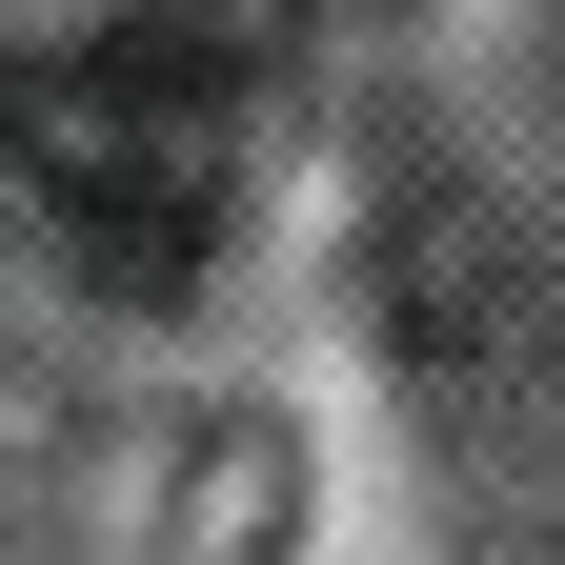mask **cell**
<instances>
[{
  "label": "cell",
  "mask_w": 565,
  "mask_h": 565,
  "mask_svg": "<svg viewBox=\"0 0 565 565\" xmlns=\"http://www.w3.org/2000/svg\"><path fill=\"white\" fill-rule=\"evenodd\" d=\"M0 162H21V223L61 263L182 282L202 223H223V82H202L182 41H102V61H61V82H21Z\"/></svg>",
  "instance_id": "obj_1"
}]
</instances>
